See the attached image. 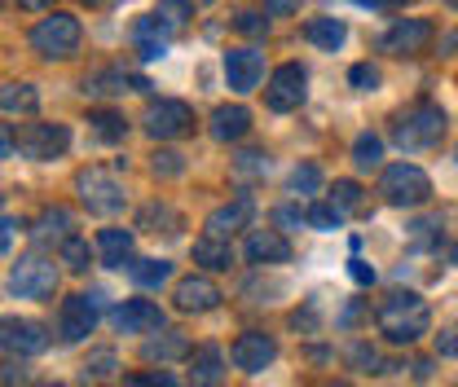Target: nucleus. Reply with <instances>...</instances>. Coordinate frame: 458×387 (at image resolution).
I'll return each instance as SVG.
<instances>
[{
  "instance_id": "52",
  "label": "nucleus",
  "mask_w": 458,
  "mask_h": 387,
  "mask_svg": "<svg viewBox=\"0 0 458 387\" xmlns=\"http://www.w3.org/2000/svg\"><path fill=\"white\" fill-rule=\"evenodd\" d=\"M361 9H397V4H410V0H352Z\"/></svg>"
},
{
  "instance_id": "24",
  "label": "nucleus",
  "mask_w": 458,
  "mask_h": 387,
  "mask_svg": "<svg viewBox=\"0 0 458 387\" xmlns=\"http://www.w3.org/2000/svg\"><path fill=\"white\" fill-rule=\"evenodd\" d=\"M194 265H203L208 273H225L229 265H233V247H229V238L203 233V238L194 242Z\"/></svg>"
},
{
  "instance_id": "28",
  "label": "nucleus",
  "mask_w": 458,
  "mask_h": 387,
  "mask_svg": "<svg viewBox=\"0 0 458 387\" xmlns=\"http://www.w3.org/2000/svg\"><path fill=\"white\" fill-rule=\"evenodd\" d=\"M190 18H194V4H190V0H159V9H155V22H159L168 36L185 31Z\"/></svg>"
},
{
  "instance_id": "41",
  "label": "nucleus",
  "mask_w": 458,
  "mask_h": 387,
  "mask_svg": "<svg viewBox=\"0 0 458 387\" xmlns=\"http://www.w3.org/2000/svg\"><path fill=\"white\" fill-rule=\"evenodd\" d=\"M348 84H352L357 93H375V88H379V66H370V62H357V66L348 71Z\"/></svg>"
},
{
  "instance_id": "34",
  "label": "nucleus",
  "mask_w": 458,
  "mask_h": 387,
  "mask_svg": "<svg viewBox=\"0 0 458 387\" xmlns=\"http://www.w3.org/2000/svg\"><path fill=\"white\" fill-rule=\"evenodd\" d=\"M286 189L300 198V194H318L322 189V167L318 164H300L291 167V176H286Z\"/></svg>"
},
{
  "instance_id": "59",
  "label": "nucleus",
  "mask_w": 458,
  "mask_h": 387,
  "mask_svg": "<svg viewBox=\"0 0 458 387\" xmlns=\"http://www.w3.org/2000/svg\"><path fill=\"white\" fill-rule=\"evenodd\" d=\"M454 4H458V0H454Z\"/></svg>"
},
{
  "instance_id": "43",
  "label": "nucleus",
  "mask_w": 458,
  "mask_h": 387,
  "mask_svg": "<svg viewBox=\"0 0 458 387\" xmlns=\"http://www.w3.org/2000/svg\"><path fill=\"white\" fill-rule=\"evenodd\" d=\"M150 172H155V176H181L185 164H181V155H176V150H159V155L150 159Z\"/></svg>"
},
{
  "instance_id": "35",
  "label": "nucleus",
  "mask_w": 458,
  "mask_h": 387,
  "mask_svg": "<svg viewBox=\"0 0 458 387\" xmlns=\"http://www.w3.org/2000/svg\"><path fill=\"white\" fill-rule=\"evenodd\" d=\"M89 123H93V132L102 137V141H123V132H128V123H123V114L119 111H89Z\"/></svg>"
},
{
  "instance_id": "39",
  "label": "nucleus",
  "mask_w": 458,
  "mask_h": 387,
  "mask_svg": "<svg viewBox=\"0 0 458 387\" xmlns=\"http://www.w3.org/2000/svg\"><path fill=\"white\" fill-rule=\"evenodd\" d=\"M269 172V159L260 155V150H242L238 159H233V176H247V181H256V176H265Z\"/></svg>"
},
{
  "instance_id": "25",
  "label": "nucleus",
  "mask_w": 458,
  "mask_h": 387,
  "mask_svg": "<svg viewBox=\"0 0 458 387\" xmlns=\"http://www.w3.org/2000/svg\"><path fill=\"white\" fill-rule=\"evenodd\" d=\"M132 45H137V54L146 57V62H155V57L168 54V31L155 22V13H146V18L132 27Z\"/></svg>"
},
{
  "instance_id": "56",
  "label": "nucleus",
  "mask_w": 458,
  "mask_h": 387,
  "mask_svg": "<svg viewBox=\"0 0 458 387\" xmlns=\"http://www.w3.org/2000/svg\"><path fill=\"white\" fill-rule=\"evenodd\" d=\"M18 4H22V9H49L54 0H18Z\"/></svg>"
},
{
  "instance_id": "5",
  "label": "nucleus",
  "mask_w": 458,
  "mask_h": 387,
  "mask_svg": "<svg viewBox=\"0 0 458 387\" xmlns=\"http://www.w3.org/2000/svg\"><path fill=\"white\" fill-rule=\"evenodd\" d=\"M57 290V265L40 251L18 256V265L9 269V295L13 299H49Z\"/></svg>"
},
{
  "instance_id": "32",
  "label": "nucleus",
  "mask_w": 458,
  "mask_h": 387,
  "mask_svg": "<svg viewBox=\"0 0 458 387\" xmlns=\"http://www.w3.org/2000/svg\"><path fill=\"white\" fill-rule=\"evenodd\" d=\"M128 277H132L137 286H164L172 277V265L168 260H132V265H128Z\"/></svg>"
},
{
  "instance_id": "17",
  "label": "nucleus",
  "mask_w": 458,
  "mask_h": 387,
  "mask_svg": "<svg viewBox=\"0 0 458 387\" xmlns=\"http://www.w3.org/2000/svg\"><path fill=\"white\" fill-rule=\"evenodd\" d=\"M247 260L251 265H286L291 260V242H286L283 229H251L247 238Z\"/></svg>"
},
{
  "instance_id": "20",
  "label": "nucleus",
  "mask_w": 458,
  "mask_h": 387,
  "mask_svg": "<svg viewBox=\"0 0 458 387\" xmlns=\"http://www.w3.org/2000/svg\"><path fill=\"white\" fill-rule=\"evenodd\" d=\"M190 379H194V383H203V387L225 383V352H221V348H212V343L194 348V352H190Z\"/></svg>"
},
{
  "instance_id": "45",
  "label": "nucleus",
  "mask_w": 458,
  "mask_h": 387,
  "mask_svg": "<svg viewBox=\"0 0 458 387\" xmlns=\"http://www.w3.org/2000/svg\"><path fill=\"white\" fill-rule=\"evenodd\" d=\"M437 357H450V361H458V326H445V331L437 334Z\"/></svg>"
},
{
  "instance_id": "29",
  "label": "nucleus",
  "mask_w": 458,
  "mask_h": 387,
  "mask_svg": "<svg viewBox=\"0 0 458 387\" xmlns=\"http://www.w3.org/2000/svg\"><path fill=\"white\" fill-rule=\"evenodd\" d=\"M176 357H190V339H185V334L168 331L164 339H150V343H146V361L168 366V361H176Z\"/></svg>"
},
{
  "instance_id": "18",
  "label": "nucleus",
  "mask_w": 458,
  "mask_h": 387,
  "mask_svg": "<svg viewBox=\"0 0 458 387\" xmlns=\"http://www.w3.org/2000/svg\"><path fill=\"white\" fill-rule=\"evenodd\" d=\"M146 93L150 80L146 75H128V71H98V75H84V93L89 97H114V93Z\"/></svg>"
},
{
  "instance_id": "57",
  "label": "nucleus",
  "mask_w": 458,
  "mask_h": 387,
  "mask_svg": "<svg viewBox=\"0 0 458 387\" xmlns=\"http://www.w3.org/2000/svg\"><path fill=\"white\" fill-rule=\"evenodd\" d=\"M84 4H89V9H111L114 0H84Z\"/></svg>"
},
{
  "instance_id": "37",
  "label": "nucleus",
  "mask_w": 458,
  "mask_h": 387,
  "mask_svg": "<svg viewBox=\"0 0 458 387\" xmlns=\"http://www.w3.org/2000/svg\"><path fill=\"white\" fill-rule=\"evenodd\" d=\"M57 251H62V265H66L71 273H89V260H93V256H89V242H84V238H75V233H71Z\"/></svg>"
},
{
  "instance_id": "7",
  "label": "nucleus",
  "mask_w": 458,
  "mask_h": 387,
  "mask_svg": "<svg viewBox=\"0 0 458 387\" xmlns=\"http://www.w3.org/2000/svg\"><path fill=\"white\" fill-rule=\"evenodd\" d=\"M75 189H80V203H84L93 216H119V212H123V203H128L123 185L114 181L111 172H102V167L80 172V176H75Z\"/></svg>"
},
{
  "instance_id": "46",
  "label": "nucleus",
  "mask_w": 458,
  "mask_h": 387,
  "mask_svg": "<svg viewBox=\"0 0 458 387\" xmlns=\"http://www.w3.org/2000/svg\"><path fill=\"white\" fill-rule=\"evenodd\" d=\"M300 9V0H265V13L269 18H291Z\"/></svg>"
},
{
  "instance_id": "14",
  "label": "nucleus",
  "mask_w": 458,
  "mask_h": 387,
  "mask_svg": "<svg viewBox=\"0 0 458 387\" xmlns=\"http://www.w3.org/2000/svg\"><path fill=\"white\" fill-rule=\"evenodd\" d=\"M221 286L212 282V277L203 273H190L176 282V290H172V304H176V313H212V308H221Z\"/></svg>"
},
{
  "instance_id": "8",
  "label": "nucleus",
  "mask_w": 458,
  "mask_h": 387,
  "mask_svg": "<svg viewBox=\"0 0 458 387\" xmlns=\"http://www.w3.org/2000/svg\"><path fill=\"white\" fill-rule=\"evenodd\" d=\"M304 97H309V71L300 62H286V66H278L269 75V88H265V106L269 111H278V114L300 111Z\"/></svg>"
},
{
  "instance_id": "13",
  "label": "nucleus",
  "mask_w": 458,
  "mask_h": 387,
  "mask_svg": "<svg viewBox=\"0 0 458 387\" xmlns=\"http://www.w3.org/2000/svg\"><path fill=\"white\" fill-rule=\"evenodd\" d=\"M432 22H423V18H397L388 31H384V40H379V49L393 57H419L428 54V45H432Z\"/></svg>"
},
{
  "instance_id": "26",
  "label": "nucleus",
  "mask_w": 458,
  "mask_h": 387,
  "mask_svg": "<svg viewBox=\"0 0 458 387\" xmlns=\"http://www.w3.org/2000/svg\"><path fill=\"white\" fill-rule=\"evenodd\" d=\"M71 212H66V207H45V212H40V221H36V242H57V247H62V242H66V238H71Z\"/></svg>"
},
{
  "instance_id": "9",
  "label": "nucleus",
  "mask_w": 458,
  "mask_h": 387,
  "mask_svg": "<svg viewBox=\"0 0 458 387\" xmlns=\"http://www.w3.org/2000/svg\"><path fill=\"white\" fill-rule=\"evenodd\" d=\"M49 348V331L36 317H0V352L9 357H40Z\"/></svg>"
},
{
  "instance_id": "12",
  "label": "nucleus",
  "mask_w": 458,
  "mask_h": 387,
  "mask_svg": "<svg viewBox=\"0 0 458 387\" xmlns=\"http://www.w3.org/2000/svg\"><path fill=\"white\" fill-rule=\"evenodd\" d=\"M229 361H233V370H242V374H260V370H269V366L278 361V343H274V334L247 331L233 339Z\"/></svg>"
},
{
  "instance_id": "47",
  "label": "nucleus",
  "mask_w": 458,
  "mask_h": 387,
  "mask_svg": "<svg viewBox=\"0 0 458 387\" xmlns=\"http://www.w3.org/2000/svg\"><path fill=\"white\" fill-rule=\"evenodd\" d=\"M348 273H352V282H361V286H375V269L366 260H348Z\"/></svg>"
},
{
  "instance_id": "19",
  "label": "nucleus",
  "mask_w": 458,
  "mask_h": 387,
  "mask_svg": "<svg viewBox=\"0 0 458 387\" xmlns=\"http://www.w3.org/2000/svg\"><path fill=\"white\" fill-rule=\"evenodd\" d=\"M251 194H238L233 203H225V207H216L212 216H208V233L212 238H233L238 229H247V221H251Z\"/></svg>"
},
{
  "instance_id": "38",
  "label": "nucleus",
  "mask_w": 458,
  "mask_h": 387,
  "mask_svg": "<svg viewBox=\"0 0 458 387\" xmlns=\"http://www.w3.org/2000/svg\"><path fill=\"white\" fill-rule=\"evenodd\" d=\"M304 216H309V229H318V233H335V229L344 224V212L335 207V203H313Z\"/></svg>"
},
{
  "instance_id": "10",
  "label": "nucleus",
  "mask_w": 458,
  "mask_h": 387,
  "mask_svg": "<svg viewBox=\"0 0 458 387\" xmlns=\"http://www.w3.org/2000/svg\"><path fill=\"white\" fill-rule=\"evenodd\" d=\"M146 132L155 137V141H176V137H185V132H194V111L185 106V102H172V97H164V102H150L146 106Z\"/></svg>"
},
{
  "instance_id": "48",
  "label": "nucleus",
  "mask_w": 458,
  "mask_h": 387,
  "mask_svg": "<svg viewBox=\"0 0 458 387\" xmlns=\"http://www.w3.org/2000/svg\"><path fill=\"white\" fill-rule=\"evenodd\" d=\"M0 383H27V370L9 361V366H0Z\"/></svg>"
},
{
  "instance_id": "23",
  "label": "nucleus",
  "mask_w": 458,
  "mask_h": 387,
  "mask_svg": "<svg viewBox=\"0 0 458 387\" xmlns=\"http://www.w3.org/2000/svg\"><path fill=\"white\" fill-rule=\"evenodd\" d=\"M98 256H102L106 269L132 265V233H128V229H102V233H98Z\"/></svg>"
},
{
  "instance_id": "55",
  "label": "nucleus",
  "mask_w": 458,
  "mask_h": 387,
  "mask_svg": "<svg viewBox=\"0 0 458 387\" xmlns=\"http://www.w3.org/2000/svg\"><path fill=\"white\" fill-rule=\"evenodd\" d=\"M128 383H176L172 374H137V379H128Z\"/></svg>"
},
{
  "instance_id": "31",
  "label": "nucleus",
  "mask_w": 458,
  "mask_h": 387,
  "mask_svg": "<svg viewBox=\"0 0 458 387\" xmlns=\"http://www.w3.org/2000/svg\"><path fill=\"white\" fill-rule=\"evenodd\" d=\"M114 370H119V357H114L111 348H98V352H89V361H84V383H102V379H114Z\"/></svg>"
},
{
  "instance_id": "21",
  "label": "nucleus",
  "mask_w": 458,
  "mask_h": 387,
  "mask_svg": "<svg viewBox=\"0 0 458 387\" xmlns=\"http://www.w3.org/2000/svg\"><path fill=\"white\" fill-rule=\"evenodd\" d=\"M251 132V111L247 106H216L212 111V137L216 141H242Z\"/></svg>"
},
{
  "instance_id": "36",
  "label": "nucleus",
  "mask_w": 458,
  "mask_h": 387,
  "mask_svg": "<svg viewBox=\"0 0 458 387\" xmlns=\"http://www.w3.org/2000/svg\"><path fill=\"white\" fill-rule=\"evenodd\" d=\"M141 229H150V233H176L181 229V216L164 207V203H150L146 212H141Z\"/></svg>"
},
{
  "instance_id": "4",
  "label": "nucleus",
  "mask_w": 458,
  "mask_h": 387,
  "mask_svg": "<svg viewBox=\"0 0 458 387\" xmlns=\"http://www.w3.org/2000/svg\"><path fill=\"white\" fill-rule=\"evenodd\" d=\"M80 18H71V13H49V18H40L36 27H31V49L40 57H49V62H66V57H75L80 49Z\"/></svg>"
},
{
  "instance_id": "58",
  "label": "nucleus",
  "mask_w": 458,
  "mask_h": 387,
  "mask_svg": "<svg viewBox=\"0 0 458 387\" xmlns=\"http://www.w3.org/2000/svg\"><path fill=\"white\" fill-rule=\"evenodd\" d=\"M454 159H458V150H454Z\"/></svg>"
},
{
  "instance_id": "33",
  "label": "nucleus",
  "mask_w": 458,
  "mask_h": 387,
  "mask_svg": "<svg viewBox=\"0 0 458 387\" xmlns=\"http://www.w3.org/2000/svg\"><path fill=\"white\" fill-rule=\"evenodd\" d=\"M348 366H352L357 374H384V370H393L370 343H352V348H348Z\"/></svg>"
},
{
  "instance_id": "2",
  "label": "nucleus",
  "mask_w": 458,
  "mask_h": 387,
  "mask_svg": "<svg viewBox=\"0 0 458 387\" xmlns=\"http://www.w3.org/2000/svg\"><path fill=\"white\" fill-rule=\"evenodd\" d=\"M445 111L437 106V102H414L410 111H401L393 119V141H397L401 150H432L441 137H445Z\"/></svg>"
},
{
  "instance_id": "44",
  "label": "nucleus",
  "mask_w": 458,
  "mask_h": 387,
  "mask_svg": "<svg viewBox=\"0 0 458 387\" xmlns=\"http://www.w3.org/2000/svg\"><path fill=\"white\" fill-rule=\"evenodd\" d=\"M274 224H278L283 233H295V229H304V224H309V216H304L300 207H278V212H274Z\"/></svg>"
},
{
  "instance_id": "49",
  "label": "nucleus",
  "mask_w": 458,
  "mask_h": 387,
  "mask_svg": "<svg viewBox=\"0 0 458 387\" xmlns=\"http://www.w3.org/2000/svg\"><path fill=\"white\" fill-rule=\"evenodd\" d=\"M9 155H13V128L0 119V159H9Z\"/></svg>"
},
{
  "instance_id": "53",
  "label": "nucleus",
  "mask_w": 458,
  "mask_h": 387,
  "mask_svg": "<svg viewBox=\"0 0 458 387\" xmlns=\"http://www.w3.org/2000/svg\"><path fill=\"white\" fill-rule=\"evenodd\" d=\"M13 229H18L13 221H0V251H9V242H13Z\"/></svg>"
},
{
  "instance_id": "40",
  "label": "nucleus",
  "mask_w": 458,
  "mask_h": 387,
  "mask_svg": "<svg viewBox=\"0 0 458 387\" xmlns=\"http://www.w3.org/2000/svg\"><path fill=\"white\" fill-rule=\"evenodd\" d=\"M331 203H335L340 212H361V185H357V181H335Z\"/></svg>"
},
{
  "instance_id": "11",
  "label": "nucleus",
  "mask_w": 458,
  "mask_h": 387,
  "mask_svg": "<svg viewBox=\"0 0 458 387\" xmlns=\"http://www.w3.org/2000/svg\"><path fill=\"white\" fill-rule=\"evenodd\" d=\"M98 308H102V295H71V299H62L57 339H62V343H80V339H89L93 326H98Z\"/></svg>"
},
{
  "instance_id": "27",
  "label": "nucleus",
  "mask_w": 458,
  "mask_h": 387,
  "mask_svg": "<svg viewBox=\"0 0 458 387\" xmlns=\"http://www.w3.org/2000/svg\"><path fill=\"white\" fill-rule=\"evenodd\" d=\"M0 111L4 114H36L40 111V93L31 84H0Z\"/></svg>"
},
{
  "instance_id": "1",
  "label": "nucleus",
  "mask_w": 458,
  "mask_h": 387,
  "mask_svg": "<svg viewBox=\"0 0 458 387\" xmlns=\"http://www.w3.org/2000/svg\"><path fill=\"white\" fill-rule=\"evenodd\" d=\"M375 326L379 334L388 339V343H419L428 326H432V308H428V299L423 295H414V290H393L379 308H375Z\"/></svg>"
},
{
  "instance_id": "3",
  "label": "nucleus",
  "mask_w": 458,
  "mask_h": 387,
  "mask_svg": "<svg viewBox=\"0 0 458 387\" xmlns=\"http://www.w3.org/2000/svg\"><path fill=\"white\" fill-rule=\"evenodd\" d=\"M379 194L388 207H423L432 198V176L419 164H393L379 176Z\"/></svg>"
},
{
  "instance_id": "30",
  "label": "nucleus",
  "mask_w": 458,
  "mask_h": 387,
  "mask_svg": "<svg viewBox=\"0 0 458 387\" xmlns=\"http://www.w3.org/2000/svg\"><path fill=\"white\" fill-rule=\"evenodd\" d=\"M352 164L361 167V172H375V167L384 164V137L361 132V137L352 141Z\"/></svg>"
},
{
  "instance_id": "50",
  "label": "nucleus",
  "mask_w": 458,
  "mask_h": 387,
  "mask_svg": "<svg viewBox=\"0 0 458 387\" xmlns=\"http://www.w3.org/2000/svg\"><path fill=\"white\" fill-rule=\"evenodd\" d=\"M291 326H304V331H318V313H313V308H304V313H295V317H291Z\"/></svg>"
},
{
  "instance_id": "15",
  "label": "nucleus",
  "mask_w": 458,
  "mask_h": 387,
  "mask_svg": "<svg viewBox=\"0 0 458 387\" xmlns=\"http://www.w3.org/2000/svg\"><path fill=\"white\" fill-rule=\"evenodd\" d=\"M111 322L119 334H155L164 331V308L150 299H123L111 313Z\"/></svg>"
},
{
  "instance_id": "16",
  "label": "nucleus",
  "mask_w": 458,
  "mask_h": 387,
  "mask_svg": "<svg viewBox=\"0 0 458 387\" xmlns=\"http://www.w3.org/2000/svg\"><path fill=\"white\" fill-rule=\"evenodd\" d=\"M265 80V54L260 49H229L225 54V84L233 93H251Z\"/></svg>"
},
{
  "instance_id": "6",
  "label": "nucleus",
  "mask_w": 458,
  "mask_h": 387,
  "mask_svg": "<svg viewBox=\"0 0 458 387\" xmlns=\"http://www.w3.org/2000/svg\"><path fill=\"white\" fill-rule=\"evenodd\" d=\"M13 150L31 164H54L71 150V128L66 123H22L13 132Z\"/></svg>"
},
{
  "instance_id": "51",
  "label": "nucleus",
  "mask_w": 458,
  "mask_h": 387,
  "mask_svg": "<svg viewBox=\"0 0 458 387\" xmlns=\"http://www.w3.org/2000/svg\"><path fill=\"white\" fill-rule=\"evenodd\" d=\"M357 322H361V304H348V308H344V317H340V326L344 331H352Z\"/></svg>"
},
{
  "instance_id": "42",
  "label": "nucleus",
  "mask_w": 458,
  "mask_h": 387,
  "mask_svg": "<svg viewBox=\"0 0 458 387\" xmlns=\"http://www.w3.org/2000/svg\"><path fill=\"white\" fill-rule=\"evenodd\" d=\"M233 31H242V36H265V31H269V18H265V13H256V9H238Z\"/></svg>"
},
{
  "instance_id": "54",
  "label": "nucleus",
  "mask_w": 458,
  "mask_h": 387,
  "mask_svg": "<svg viewBox=\"0 0 458 387\" xmlns=\"http://www.w3.org/2000/svg\"><path fill=\"white\" fill-rule=\"evenodd\" d=\"M410 374L414 379H432V361H410Z\"/></svg>"
},
{
  "instance_id": "22",
  "label": "nucleus",
  "mask_w": 458,
  "mask_h": 387,
  "mask_svg": "<svg viewBox=\"0 0 458 387\" xmlns=\"http://www.w3.org/2000/svg\"><path fill=\"white\" fill-rule=\"evenodd\" d=\"M304 40L313 49L335 54V49H344V40H348V27H344V18H309L304 22Z\"/></svg>"
}]
</instances>
